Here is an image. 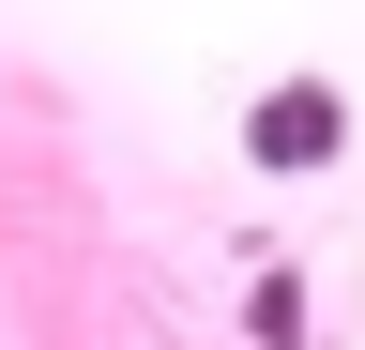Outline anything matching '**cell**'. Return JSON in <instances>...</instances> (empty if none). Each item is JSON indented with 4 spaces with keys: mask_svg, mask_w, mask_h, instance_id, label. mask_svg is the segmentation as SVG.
<instances>
[{
    "mask_svg": "<svg viewBox=\"0 0 365 350\" xmlns=\"http://www.w3.org/2000/svg\"><path fill=\"white\" fill-rule=\"evenodd\" d=\"M335 138H350V122H335V92H319V76H289V92L259 107V168H319Z\"/></svg>",
    "mask_w": 365,
    "mask_h": 350,
    "instance_id": "obj_1",
    "label": "cell"
}]
</instances>
